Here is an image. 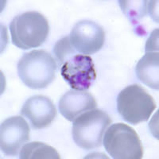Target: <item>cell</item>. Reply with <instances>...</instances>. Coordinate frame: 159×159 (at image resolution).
Here are the masks:
<instances>
[{"label": "cell", "mask_w": 159, "mask_h": 159, "mask_svg": "<svg viewBox=\"0 0 159 159\" xmlns=\"http://www.w3.org/2000/svg\"><path fill=\"white\" fill-rule=\"evenodd\" d=\"M53 52L60 66H61L70 57L76 54V49L71 44L69 37H65L59 40L53 48Z\"/></svg>", "instance_id": "5bb4252c"}, {"label": "cell", "mask_w": 159, "mask_h": 159, "mask_svg": "<svg viewBox=\"0 0 159 159\" xmlns=\"http://www.w3.org/2000/svg\"><path fill=\"white\" fill-rule=\"evenodd\" d=\"M30 139V127L22 116L5 119L0 127V147L6 155L16 156Z\"/></svg>", "instance_id": "ba28073f"}, {"label": "cell", "mask_w": 159, "mask_h": 159, "mask_svg": "<svg viewBox=\"0 0 159 159\" xmlns=\"http://www.w3.org/2000/svg\"><path fill=\"white\" fill-rule=\"evenodd\" d=\"M111 123L110 116L100 109H92L73 121L72 139L80 148L93 150L101 147L105 130Z\"/></svg>", "instance_id": "3957f363"}, {"label": "cell", "mask_w": 159, "mask_h": 159, "mask_svg": "<svg viewBox=\"0 0 159 159\" xmlns=\"http://www.w3.org/2000/svg\"><path fill=\"white\" fill-rule=\"evenodd\" d=\"M69 39L76 51L84 55L94 54L103 48L105 33L95 22L83 20L73 26Z\"/></svg>", "instance_id": "52a82bcc"}, {"label": "cell", "mask_w": 159, "mask_h": 159, "mask_svg": "<svg viewBox=\"0 0 159 159\" xmlns=\"http://www.w3.org/2000/svg\"><path fill=\"white\" fill-rule=\"evenodd\" d=\"M156 107L154 98L139 84L129 85L118 95V111L130 124L149 120Z\"/></svg>", "instance_id": "277c9868"}, {"label": "cell", "mask_w": 159, "mask_h": 159, "mask_svg": "<svg viewBox=\"0 0 159 159\" xmlns=\"http://www.w3.org/2000/svg\"><path fill=\"white\" fill-rule=\"evenodd\" d=\"M158 51V30L152 32L146 45V52Z\"/></svg>", "instance_id": "9a60e30c"}, {"label": "cell", "mask_w": 159, "mask_h": 159, "mask_svg": "<svg viewBox=\"0 0 159 159\" xmlns=\"http://www.w3.org/2000/svg\"><path fill=\"white\" fill-rule=\"evenodd\" d=\"M19 157L21 159H60L61 156L56 149L40 142L26 143L22 147Z\"/></svg>", "instance_id": "4fadbf2b"}, {"label": "cell", "mask_w": 159, "mask_h": 159, "mask_svg": "<svg viewBox=\"0 0 159 159\" xmlns=\"http://www.w3.org/2000/svg\"><path fill=\"white\" fill-rule=\"evenodd\" d=\"M103 143L112 158L141 159L144 154L137 132L123 123H115L107 128Z\"/></svg>", "instance_id": "5b68a950"}, {"label": "cell", "mask_w": 159, "mask_h": 159, "mask_svg": "<svg viewBox=\"0 0 159 159\" xmlns=\"http://www.w3.org/2000/svg\"><path fill=\"white\" fill-rule=\"evenodd\" d=\"M21 114L29 119L33 128L40 130L52 123L57 116V109L49 98L38 95L25 102Z\"/></svg>", "instance_id": "9c48e42d"}, {"label": "cell", "mask_w": 159, "mask_h": 159, "mask_svg": "<svg viewBox=\"0 0 159 159\" xmlns=\"http://www.w3.org/2000/svg\"><path fill=\"white\" fill-rule=\"evenodd\" d=\"M61 73L72 89L86 91L94 83L96 72L92 58L88 55L75 54L61 65Z\"/></svg>", "instance_id": "8992f818"}, {"label": "cell", "mask_w": 159, "mask_h": 159, "mask_svg": "<svg viewBox=\"0 0 159 159\" xmlns=\"http://www.w3.org/2000/svg\"><path fill=\"white\" fill-rule=\"evenodd\" d=\"M119 2L123 12L133 23L138 22L147 14L155 17L154 14L155 1H119Z\"/></svg>", "instance_id": "7c38bea8"}, {"label": "cell", "mask_w": 159, "mask_h": 159, "mask_svg": "<svg viewBox=\"0 0 159 159\" xmlns=\"http://www.w3.org/2000/svg\"><path fill=\"white\" fill-rule=\"evenodd\" d=\"M10 31L12 43L19 49L38 48L49 35V22L41 13L27 11L14 18Z\"/></svg>", "instance_id": "7a4b0ae2"}, {"label": "cell", "mask_w": 159, "mask_h": 159, "mask_svg": "<svg viewBox=\"0 0 159 159\" xmlns=\"http://www.w3.org/2000/svg\"><path fill=\"white\" fill-rule=\"evenodd\" d=\"M97 106L94 96L86 91H70L61 96L59 101L61 114L69 121L73 122L83 113L95 109Z\"/></svg>", "instance_id": "30bf717a"}, {"label": "cell", "mask_w": 159, "mask_h": 159, "mask_svg": "<svg viewBox=\"0 0 159 159\" xmlns=\"http://www.w3.org/2000/svg\"><path fill=\"white\" fill-rule=\"evenodd\" d=\"M159 53L158 51L146 52V54L139 60L135 71L143 84L155 90H158Z\"/></svg>", "instance_id": "8fae6325"}, {"label": "cell", "mask_w": 159, "mask_h": 159, "mask_svg": "<svg viewBox=\"0 0 159 159\" xmlns=\"http://www.w3.org/2000/svg\"><path fill=\"white\" fill-rule=\"evenodd\" d=\"M57 63L49 52L35 49L26 52L18 63V73L24 84L33 89H45L52 82Z\"/></svg>", "instance_id": "6da1fadb"}]
</instances>
